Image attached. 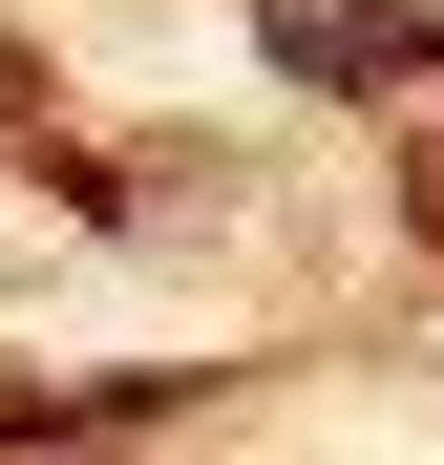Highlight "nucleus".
<instances>
[{
	"mask_svg": "<svg viewBox=\"0 0 444 465\" xmlns=\"http://www.w3.org/2000/svg\"><path fill=\"white\" fill-rule=\"evenodd\" d=\"M296 64H318V85H423L444 22H402V0H296Z\"/></svg>",
	"mask_w": 444,
	"mask_h": 465,
	"instance_id": "1",
	"label": "nucleus"
}]
</instances>
